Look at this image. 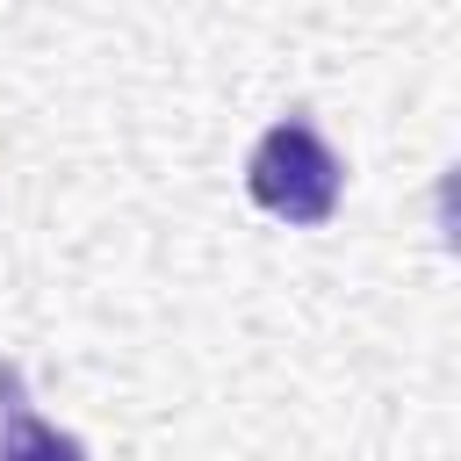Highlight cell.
Returning a JSON list of instances; mask_svg holds the SVG:
<instances>
[{"instance_id": "1", "label": "cell", "mask_w": 461, "mask_h": 461, "mask_svg": "<svg viewBox=\"0 0 461 461\" xmlns=\"http://www.w3.org/2000/svg\"><path fill=\"white\" fill-rule=\"evenodd\" d=\"M245 194H252L267 216H281V223H295V230H317V223L339 216L346 166H339V151L324 144V130H317L310 115H281V122L259 130V144H252V158H245Z\"/></svg>"}]
</instances>
